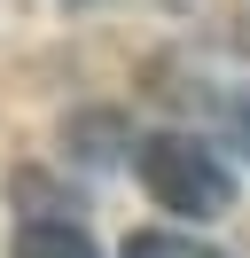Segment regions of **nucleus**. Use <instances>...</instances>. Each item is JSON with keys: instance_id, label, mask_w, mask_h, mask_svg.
<instances>
[{"instance_id": "f257e3e1", "label": "nucleus", "mask_w": 250, "mask_h": 258, "mask_svg": "<svg viewBox=\"0 0 250 258\" xmlns=\"http://www.w3.org/2000/svg\"><path fill=\"white\" fill-rule=\"evenodd\" d=\"M133 164H141V188L164 211H180V219H219V211L234 204V172L196 133H149V141L133 149Z\"/></svg>"}, {"instance_id": "f03ea898", "label": "nucleus", "mask_w": 250, "mask_h": 258, "mask_svg": "<svg viewBox=\"0 0 250 258\" xmlns=\"http://www.w3.org/2000/svg\"><path fill=\"white\" fill-rule=\"evenodd\" d=\"M16 258H94L78 219H24L16 227Z\"/></svg>"}, {"instance_id": "7ed1b4c3", "label": "nucleus", "mask_w": 250, "mask_h": 258, "mask_svg": "<svg viewBox=\"0 0 250 258\" xmlns=\"http://www.w3.org/2000/svg\"><path fill=\"white\" fill-rule=\"evenodd\" d=\"M125 258H227V250L196 242L188 227H141V235H125Z\"/></svg>"}, {"instance_id": "20e7f679", "label": "nucleus", "mask_w": 250, "mask_h": 258, "mask_svg": "<svg viewBox=\"0 0 250 258\" xmlns=\"http://www.w3.org/2000/svg\"><path fill=\"white\" fill-rule=\"evenodd\" d=\"M242 149H250V117H242Z\"/></svg>"}]
</instances>
